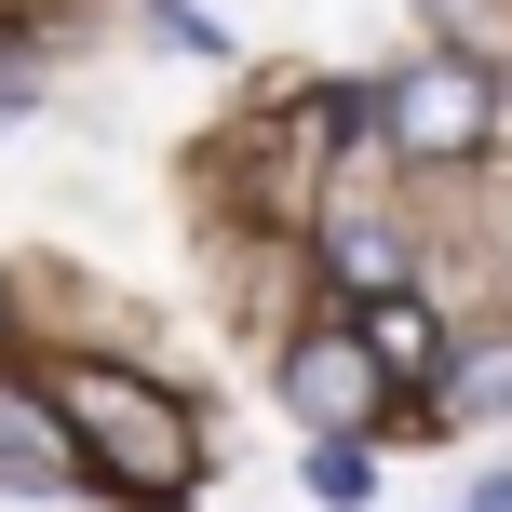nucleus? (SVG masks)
Returning <instances> with one entry per match:
<instances>
[{"label": "nucleus", "instance_id": "obj_5", "mask_svg": "<svg viewBox=\"0 0 512 512\" xmlns=\"http://www.w3.org/2000/svg\"><path fill=\"white\" fill-rule=\"evenodd\" d=\"M351 337L378 351V378H432V364H445V324L405 297V283H391V297H364V324H351Z\"/></svg>", "mask_w": 512, "mask_h": 512}, {"label": "nucleus", "instance_id": "obj_7", "mask_svg": "<svg viewBox=\"0 0 512 512\" xmlns=\"http://www.w3.org/2000/svg\"><path fill=\"white\" fill-rule=\"evenodd\" d=\"M337 283H351V297H391V283H405V243H391L378 216H337Z\"/></svg>", "mask_w": 512, "mask_h": 512}, {"label": "nucleus", "instance_id": "obj_3", "mask_svg": "<svg viewBox=\"0 0 512 512\" xmlns=\"http://www.w3.org/2000/svg\"><path fill=\"white\" fill-rule=\"evenodd\" d=\"M378 351H364L351 324H324V337H297V351H283V405L310 418V432H364V418H378Z\"/></svg>", "mask_w": 512, "mask_h": 512}, {"label": "nucleus", "instance_id": "obj_8", "mask_svg": "<svg viewBox=\"0 0 512 512\" xmlns=\"http://www.w3.org/2000/svg\"><path fill=\"white\" fill-rule=\"evenodd\" d=\"M445 405H459V418H512V337H499L486 364H459V378H445Z\"/></svg>", "mask_w": 512, "mask_h": 512}, {"label": "nucleus", "instance_id": "obj_2", "mask_svg": "<svg viewBox=\"0 0 512 512\" xmlns=\"http://www.w3.org/2000/svg\"><path fill=\"white\" fill-rule=\"evenodd\" d=\"M378 135L405 162H472L499 135V81L472 68V54H418L405 81H378Z\"/></svg>", "mask_w": 512, "mask_h": 512}, {"label": "nucleus", "instance_id": "obj_6", "mask_svg": "<svg viewBox=\"0 0 512 512\" xmlns=\"http://www.w3.org/2000/svg\"><path fill=\"white\" fill-rule=\"evenodd\" d=\"M310 499H324V512H364V499H378V445H364V432H324V445H310Z\"/></svg>", "mask_w": 512, "mask_h": 512}, {"label": "nucleus", "instance_id": "obj_4", "mask_svg": "<svg viewBox=\"0 0 512 512\" xmlns=\"http://www.w3.org/2000/svg\"><path fill=\"white\" fill-rule=\"evenodd\" d=\"M68 472H81V432L27 391H0V486H68Z\"/></svg>", "mask_w": 512, "mask_h": 512}, {"label": "nucleus", "instance_id": "obj_1", "mask_svg": "<svg viewBox=\"0 0 512 512\" xmlns=\"http://www.w3.org/2000/svg\"><path fill=\"white\" fill-rule=\"evenodd\" d=\"M54 418H68V432H81V459H95V472H122L135 499H176V486H189V418L162 405V391L108 378V364H68V378H54Z\"/></svg>", "mask_w": 512, "mask_h": 512}]
</instances>
